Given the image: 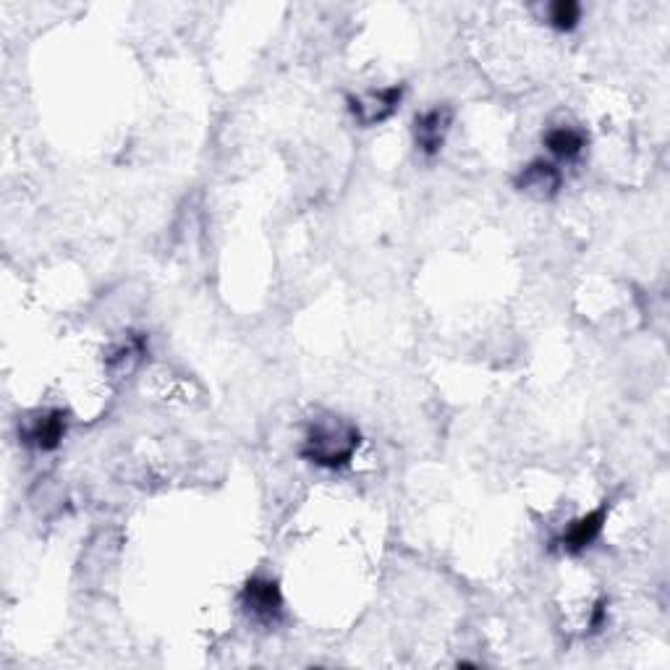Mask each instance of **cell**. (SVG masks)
<instances>
[{"instance_id": "6da1fadb", "label": "cell", "mask_w": 670, "mask_h": 670, "mask_svg": "<svg viewBox=\"0 0 670 670\" xmlns=\"http://www.w3.org/2000/svg\"><path fill=\"white\" fill-rule=\"evenodd\" d=\"M362 446V433L354 422L336 414H322L309 422L302 442V459L322 470H343Z\"/></svg>"}, {"instance_id": "7a4b0ae2", "label": "cell", "mask_w": 670, "mask_h": 670, "mask_svg": "<svg viewBox=\"0 0 670 670\" xmlns=\"http://www.w3.org/2000/svg\"><path fill=\"white\" fill-rule=\"evenodd\" d=\"M401 100H403V87L401 84H393V87L369 89V93L362 95H349L346 102H349V113L354 115V121L360 123L362 129H373L386 123L388 119H393Z\"/></svg>"}, {"instance_id": "3957f363", "label": "cell", "mask_w": 670, "mask_h": 670, "mask_svg": "<svg viewBox=\"0 0 670 670\" xmlns=\"http://www.w3.org/2000/svg\"><path fill=\"white\" fill-rule=\"evenodd\" d=\"M66 429L69 419L63 409H42V412L29 414L22 422L19 438H22L24 446L35 448V451H56L63 438H66Z\"/></svg>"}, {"instance_id": "277c9868", "label": "cell", "mask_w": 670, "mask_h": 670, "mask_svg": "<svg viewBox=\"0 0 670 670\" xmlns=\"http://www.w3.org/2000/svg\"><path fill=\"white\" fill-rule=\"evenodd\" d=\"M242 608L252 621L263 623V626H272L281 621L283 616V595L278 582L265 576H255L244 584L242 592Z\"/></svg>"}, {"instance_id": "5b68a950", "label": "cell", "mask_w": 670, "mask_h": 670, "mask_svg": "<svg viewBox=\"0 0 670 670\" xmlns=\"http://www.w3.org/2000/svg\"><path fill=\"white\" fill-rule=\"evenodd\" d=\"M453 126V108L438 106L429 108L425 113H419L414 119V142L419 147L422 155L435 158L440 155L442 145H446V136Z\"/></svg>"}, {"instance_id": "8992f818", "label": "cell", "mask_w": 670, "mask_h": 670, "mask_svg": "<svg viewBox=\"0 0 670 670\" xmlns=\"http://www.w3.org/2000/svg\"><path fill=\"white\" fill-rule=\"evenodd\" d=\"M563 186V173L550 160H532L516 175V188L532 199H552Z\"/></svg>"}, {"instance_id": "52a82bcc", "label": "cell", "mask_w": 670, "mask_h": 670, "mask_svg": "<svg viewBox=\"0 0 670 670\" xmlns=\"http://www.w3.org/2000/svg\"><path fill=\"white\" fill-rule=\"evenodd\" d=\"M608 505H600V509L584 513V516H578L576 522L569 524V529L563 532L561 539H558V545H561L563 552H571V556H578V552H584L592 545L597 543L605 529V522H608Z\"/></svg>"}, {"instance_id": "ba28073f", "label": "cell", "mask_w": 670, "mask_h": 670, "mask_svg": "<svg viewBox=\"0 0 670 670\" xmlns=\"http://www.w3.org/2000/svg\"><path fill=\"white\" fill-rule=\"evenodd\" d=\"M147 354V341L139 333H126L106 354V369L113 377H126L139 367Z\"/></svg>"}, {"instance_id": "9c48e42d", "label": "cell", "mask_w": 670, "mask_h": 670, "mask_svg": "<svg viewBox=\"0 0 670 670\" xmlns=\"http://www.w3.org/2000/svg\"><path fill=\"white\" fill-rule=\"evenodd\" d=\"M587 142L589 136L574 126H552L543 136V145L561 160H576L587 149Z\"/></svg>"}, {"instance_id": "30bf717a", "label": "cell", "mask_w": 670, "mask_h": 670, "mask_svg": "<svg viewBox=\"0 0 670 670\" xmlns=\"http://www.w3.org/2000/svg\"><path fill=\"white\" fill-rule=\"evenodd\" d=\"M550 27H556L558 32H571L582 22V5L574 3V0H558L548 9Z\"/></svg>"}]
</instances>
